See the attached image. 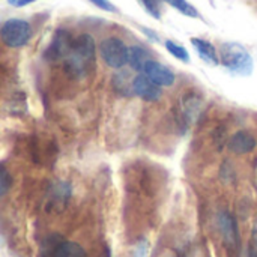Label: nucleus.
Wrapping results in <instances>:
<instances>
[{
    "label": "nucleus",
    "instance_id": "1",
    "mask_svg": "<svg viewBox=\"0 0 257 257\" xmlns=\"http://www.w3.org/2000/svg\"><path fill=\"white\" fill-rule=\"evenodd\" d=\"M95 54H96V45L93 38L89 33L78 35L77 38H74L71 51L65 59V68L71 74L77 77H83L95 65Z\"/></svg>",
    "mask_w": 257,
    "mask_h": 257
},
{
    "label": "nucleus",
    "instance_id": "2",
    "mask_svg": "<svg viewBox=\"0 0 257 257\" xmlns=\"http://www.w3.org/2000/svg\"><path fill=\"white\" fill-rule=\"evenodd\" d=\"M220 62L235 75L248 77L253 74L254 60L248 50L238 42H224L220 47Z\"/></svg>",
    "mask_w": 257,
    "mask_h": 257
},
{
    "label": "nucleus",
    "instance_id": "3",
    "mask_svg": "<svg viewBox=\"0 0 257 257\" xmlns=\"http://www.w3.org/2000/svg\"><path fill=\"white\" fill-rule=\"evenodd\" d=\"M0 35H2V41L6 47L21 48L32 38V26L24 20L9 18L3 23Z\"/></svg>",
    "mask_w": 257,
    "mask_h": 257
},
{
    "label": "nucleus",
    "instance_id": "4",
    "mask_svg": "<svg viewBox=\"0 0 257 257\" xmlns=\"http://www.w3.org/2000/svg\"><path fill=\"white\" fill-rule=\"evenodd\" d=\"M128 48L120 38L110 36L101 41L99 54L104 63L113 69H122L128 63Z\"/></svg>",
    "mask_w": 257,
    "mask_h": 257
},
{
    "label": "nucleus",
    "instance_id": "5",
    "mask_svg": "<svg viewBox=\"0 0 257 257\" xmlns=\"http://www.w3.org/2000/svg\"><path fill=\"white\" fill-rule=\"evenodd\" d=\"M72 42H74V38L63 29L57 30L53 36V41L51 44L48 45L47 51H45V57L48 60H60V59H66L69 51H71V47H72Z\"/></svg>",
    "mask_w": 257,
    "mask_h": 257
},
{
    "label": "nucleus",
    "instance_id": "6",
    "mask_svg": "<svg viewBox=\"0 0 257 257\" xmlns=\"http://www.w3.org/2000/svg\"><path fill=\"white\" fill-rule=\"evenodd\" d=\"M203 108H205V102H203L202 96L194 92H188V93L182 95V98L179 99L181 114L185 119V122H188V123H194L200 117Z\"/></svg>",
    "mask_w": 257,
    "mask_h": 257
},
{
    "label": "nucleus",
    "instance_id": "7",
    "mask_svg": "<svg viewBox=\"0 0 257 257\" xmlns=\"http://www.w3.org/2000/svg\"><path fill=\"white\" fill-rule=\"evenodd\" d=\"M134 95L148 102H155L161 99L163 89L161 86L155 84L146 74H139L134 77Z\"/></svg>",
    "mask_w": 257,
    "mask_h": 257
},
{
    "label": "nucleus",
    "instance_id": "8",
    "mask_svg": "<svg viewBox=\"0 0 257 257\" xmlns=\"http://www.w3.org/2000/svg\"><path fill=\"white\" fill-rule=\"evenodd\" d=\"M145 74L158 86L161 87H170L175 84L176 81V75L175 72L167 68L166 65L160 63V62H155V60H151L145 69Z\"/></svg>",
    "mask_w": 257,
    "mask_h": 257
},
{
    "label": "nucleus",
    "instance_id": "9",
    "mask_svg": "<svg viewBox=\"0 0 257 257\" xmlns=\"http://www.w3.org/2000/svg\"><path fill=\"white\" fill-rule=\"evenodd\" d=\"M229 149L236 155H247L256 149L257 142L248 131H238L229 139Z\"/></svg>",
    "mask_w": 257,
    "mask_h": 257
},
{
    "label": "nucleus",
    "instance_id": "10",
    "mask_svg": "<svg viewBox=\"0 0 257 257\" xmlns=\"http://www.w3.org/2000/svg\"><path fill=\"white\" fill-rule=\"evenodd\" d=\"M190 41H191V45L194 47V50L197 51L199 57L205 63H208L211 66H217L218 63H221L220 54L217 53V48L209 41L202 39V38H191Z\"/></svg>",
    "mask_w": 257,
    "mask_h": 257
},
{
    "label": "nucleus",
    "instance_id": "11",
    "mask_svg": "<svg viewBox=\"0 0 257 257\" xmlns=\"http://www.w3.org/2000/svg\"><path fill=\"white\" fill-rule=\"evenodd\" d=\"M151 54L148 50H145L140 45H131L128 48V65L137 71V72H145L148 63L151 62Z\"/></svg>",
    "mask_w": 257,
    "mask_h": 257
},
{
    "label": "nucleus",
    "instance_id": "12",
    "mask_svg": "<svg viewBox=\"0 0 257 257\" xmlns=\"http://www.w3.org/2000/svg\"><path fill=\"white\" fill-rule=\"evenodd\" d=\"M218 229L223 235V238L229 244H235L238 241V226L232 214L229 212H221L218 215Z\"/></svg>",
    "mask_w": 257,
    "mask_h": 257
},
{
    "label": "nucleus",
    "instance_id": "13",
    "mask_svg": "<svg viewBox=\"0 0 257 257\" xmlns=\"http://www.w3.org/2000/svg\"><path fill=\"white\" fill-rule=\"evenodd\" d=\"M51 257H87V253L75 241H60L53 247Z\"/></svg>",
    "mask_w": 257,
    "mask_h": 257
},
{
    "label": "nucleus",
    "instance_id": "14",
    "mask_svg": "<svg viewBox=\"0 0 257 257\" xmlns=\"http://www.w3.org/2000/svg\"><path fill=\"white\" fill-rule=\"evenodd\" d=\"M113 87L123 96L134 95V78L126 71H120L113 75Z\"/></svg>",
    "mask_w": 257,
    "mask_h": 257
},
{
    "label": "nucleus",
    "instance_id": "15",
    "mask_svg": "<svg viewBox=\"0 0 257 257\" xmlns=\"http://www.w3.org/2000/svg\"><path fill=\"white\" fill-rule=\"evenodd\" d=\"M166 3H169L170 6H173L176 11H179L182 15L185 17H191V18H199V11L188 2V0H164Z\"/></svg>",
    "mask_w": 257,
    "mask_h": 257
},
{
    "label": "nucleus",
    "instance_id": "16",
    "mask_svg": "<svg viewBox=\"0 0 257 257\" xmlns=\"http://www.w3.org/2000/svg\"><path fill=\"white\" fill-rule=\"evenodd\" d=\"M166 48H167V51H169L173 57H176L178 60H181V62H184V63H188V62H190V53L187 51V48H185L184 45H179V44H176V42L167 39V41H166Z\"/></svg>",
    "mask_w": 257,
    "mask_h": 257
},
{
    "label": "nucleus",
    "instance_id": "17",
    "mask_svg": "<svg viewBox=\"0 0 257 257\" xmlns=\"http://www.w3.org/2000/svg\"><path fill=\"white\" fill-rule=\"evenodd\" d=\"M139 2L143 5V8H145L154 18H157V20L161 18V11H160V6H158V0H139Z\"/></svg>",
    "mask_w": 257,
    "mask_h": 257
},
{
    "label": "nucleus",
    "instance_id": "18",
    "mask_svg": "<svg viewBox=\"0 0 257 257\" xmlns=\"http://www.w3.org/2000/svg\"><path fill=\"white\" fill-rule=\"evenodd\" d=\"M149 241L146 238H142L134 248V254L133 257H149Z\"/></svg>",
    "mask_w": 257,
    "mask_h": 257
},
{
    "label": "nucleus",
    "instance_id": "19",
    "mask_svg": "<svg viewBox=\"0 0 257 257\" xmlns=\"http://www.w3.org/2000/svg\"><path fill=\"white\" fill-rule=\"evenodd\" d=\"M11 184H12V178L9 176L6 167H2V175H0V193H2V196H5L8 193Z\"/></svg>",
    "mask_w": 257,
    "mask_h": 257
},
{
    "label": "nucleus",
    "instance_id": "20",
    "mask_svg": "<svg viewBox=\"0 0 257 257\" xmlns=\"http://www.w3.org/2000/svg\"><path fill=\"white\" fill-rule=\"evenodd\" d=\"M89 2L105 12H117V8L110 0H89Z\"/></svg>",
    "mask_w": 257,
    "mask_h": 257
},
{
    "label": "nucleus",
    "instance_id": "21",
    "mask_svg": "<svg viewBox=\"0 0 257 257\" xmlns=\"http://www.w3.org/2000/svg\"><path fill=\"white\" fill-rule=\"evenodd\" d=\"M33 2H36V0H8V3L14 8H23V6H27Z\"/></svg>",
    "mask_w": 257,
    "mask_h": 257
},
{
    "label": "nucleus",
    "instance_id": "22",
    "mask_svg": "<svg viewBox=\"0 0 257 257\" xmlns=\"http://www.w3.org/2000/svg\"><path fill=\"white\" fill-rule=\"evenodd\" d=\"M253 241H254V244H256L257 247V221L254 223V226H253Z\"/></svg>",
    "mask_w": 257,
    "mask_h": 257
}]
</instances>
